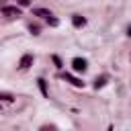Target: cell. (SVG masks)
<instances>
[{
	"label": "cell",
	"mask_w": 131,
	"mask_h": 131,
	"mask_svg": "<svg viewBox=\"0 0 131 131\" xmlns=\"http://www.w3.org/2000/svg\"><path fill=\"white\" fill-rule=\"evenodd\" d=\"M72 68H74V72H86L88 70V63H86V59H82V57H74L72 59Z\"/></svg>",
	"instance_id": "6da1fadb"
},
{
	"label": "cell",
	"mask_w": 131,
	"mask_h": 131,
	"mask_svg": "<svg viewBox=\"0 0 131 131\" xmlns=\"http://www.w3.org/2000/svg\"><path fill=\"white\" fill-rule=\"evenodd\" d=\"M2 14L4 16H20V8L18 6H2Z\"/></svg>",
	"instance_id": "7a4b0ae2"
},
{
	"label": "cell",
	"mask_w": 131,
	"mask_h": 131,
	"mask_svg": "<svg viewBox=\"0 0 131 131\" xmlns=\"http://www.w3.org/2000/svg\"><path fill=\"white\" fill-rule=\"evenodd\" d=\"M31 63H33V55H31V53H25V55L20 57V61H18V66H20L23 70L31 68Z\"/></svg>",
	"instance_id": "3957f363"
},
{
	"label": "cell",
	"mask_w": 131,
	"mask_h": 131,
	"mask_svg": "<svg viewBox=\"0 0 131 131\" xmlns=\"http://www.w3.org/2000/svg\"><path fill=\"white\" fill-rule=\"evenodd\" d=\"M33 14H35V16H41V18H49V16H53V12L47 10V8H33Z\"/></svg>",
	"instance_id": "277c9868"
},
{
	"label": "cell",
	"mask_w": 131,
	"mask_h": 131,
	"mask_svg": "<svg viewBox=\"0 0 131 131\" xmlns=\"http://www.w3.org/2000/svg\"><path fill=\"white\" fill-rule=\"evenodd\" d=\"M63 78H66V80H68L70 84H74V86H78V88H82V86H84V82H82V80H78V78H74L72 74H63Z\"/></svg>",
	"instance_id": "5b68a950"
},
{
	"label": "cell",
	"mask_w": 131,
	"mask_h": 131,
	"mask_svg": "<svg viewBox=\"0 0 131 131\" xmlns=\"http://www.w3.org/2000/svg\"><path fill=\"white\" fill-rule=\"evenodd\" d=\"M72 23H74V27H84L86 25V18L80 16V14H72Z\"/></svg>",
	"instance_id": "8992f818"
},
{
	"label": "cell",
	"mask_w": 131,
	"mask_h": 131,
	"mask_svg": "<svg viewBox=\"0 0 131 131\" xmlns=\"http://www.w3.org/2000/svg\"><path fill=\"white\" fill-rule=\"evenodd\" d=\"M106 80H108L106 76H100V78H96V80H94V88H96V90H98V88H102V86L106 84Z\"/></svg>",
	"instance_id": "52a82bcc"
},
{
	"label": "cell",
	"mask_w": 131,
	"mask_h": 131,
	"mask_svg": "<svg viewBox=\"0 0 131 131\" xmlns=\"http://www.w3.org/2000/svg\"><path fill=\"white\" fill-rule=\"evenodd\" d=\"M37 84H39V88H41V92H43V96H49V92H47V84H45V80H43V78H39V80H37Z\"/></svg>",
	"instance_id": "ba28073f"
},
{
	"label": "cell",
	"mask_w": 131,
	"mask_h": 131,
	"mask_svg": "<svg viewBox=\"0 0 131 131\" xmlns=\"http://www.w3.org/2000/svg\"><path fill=\"white\" fill-rule=\"evenodd\" d=\"M0 100H6V102H12V100H14V96H12V94H8V92H0Z\"/></svg>",
	"instance_id": "9c48e42d"
},
{
	"label": "cell",
	"mask_w": 131,
	"mask_h": 131,
	"mask_svg": "<svg viewBox=\"0 0 131 131\" xmlns=\"http://www.w3.org/2000/svg\"><path fill=\"white\" fill-rule=\"evenodd\" d=\"M45 20H47V25H51V27H57V25H59V20H57L55 16H49V18H45Z\"/></svg>",
	"instance_id": "30bf717a"
},
{
	"label": "cell",
	"mask_w": 131,
	"mask_h": 131,
	"mask_svg": "<svg viewBox=\"0 0 131 131\" xmlns=\"http://www.w3.org/2000/svg\"><path fill=\"white\" fill-rule=\"evenodd\" d=\"M29 31H31L33 35H39V31H41V29H39V25H29Z\"/></svg>",
	"instance_id": "8fae6325"
},
{
	"label": "cell",
	"mask_w": 131,
	"mask_h": 131,
	"mask_svg": "<svg viewBox=\"0 0 131 131\" xmlns=\"http://www.w3.org/2000/svg\"><path fill=\"white\" fill-rule=\"evenodd\" d=\"M16 4H18V6H29L31 0H16Z\"/></svg>",
	"instance_id": "7c38bea8"
},
{
	"label": "cell",
	"mask_w": 131,
	"mask_h": 131,
	"mask_svg": "<svg viewBox=\"0 0 131 131\" xmlns=\"http://www.w3.org/2000/svg\"><path fill=\"white\" fill-rule=\"evenodd\" d=\"M53 63H55V66H57V68H61V59H59V57H57V55H53Z\"/></svg>",
	"instance_id": "4fadbf2b"
},
{
	"label": "cell",
	"mask_w": 131,
	"mask_h": 131,
	"mask_svg": "<svg viewBox=\"0 0 131 131\" xmlns=\"http://www.w3.org/2000/svg\"><path fill=\"white\" fill-rule=\"evenodd\" d=\"M127 35H129V37H131V25H129V27H127Z\"/></svg>",
	"instance_id": "5bb4252c"
}]
</instances>
